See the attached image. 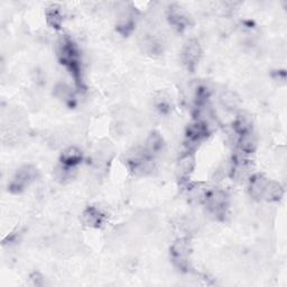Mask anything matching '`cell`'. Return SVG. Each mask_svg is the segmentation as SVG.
Segmentation results:
<instances>
[{
    "mask_svg": "<svg viewBox=\"0 0 287 287\" xmlns=\"http://www.w3.org/2000/svg\"><path fill=\"white\" fill-rule=\"evenodd\" d=\"M269 183V180L263 174H255L249 177V193L255 200H260L265 196L266 189Z\"/></svg>",
    "mask_w": 287,
    "mask_h": 287,
    "instance_id": "obj_5",
    "label": "cell"
},
{
    "mask_svg": "<svg viewBox=\"0 0 287 287\" xmlns=\"http://www.w3.org/2000/svg\"><path fill=\"white\" fill-rule=\"evenodd\" d=\"M221 102L227 109H236L239 104V98L235 92L227 91L221 95Z\"/></svg>",
    "mask_w": 287,
    "mask_h": 287,
    "instance_id": "obj_16",
    "label": "cell"
},
{
    "mask_svg": "<svg viewBox=\"0 0 287 287\" xmlns=\"http://www.w3.org/2000/svg\"><path fill=\"white\" fill-rule=\"evenodd\" d=\"M171 255L173 263L181 269H185L189 265L190 246L189 242L184 239H180L171 248Z\"/></svg>",
    "mask_w": 287,
    "mask_h": 287,
    "instance_id": "obj_4",
    "label": "cell"
},
{
    "mask_svg": "<svg viewBox=\"0 0 287 287\" xmlns=\"http://www.w3.org/2000/svg\"><path fill=\"white\" fill-rule=\"evenodd\" d=\"M36 177V169L30 165H26L20 167L16 172L15 176L10 183V190L15 193H18L23 191L26 187H28L29 183L33 182Z\"/></svg>",
    "mask_w": 287,
    "mask_h": 287,
    "instance_id": "obj_3",
    "label": "cell"
},
{
    "mask_svg": "<svg viewBox=\"0 0 287 287\" xmlns=\"http://www.w3.org/2000/svg\"><path fill=\"white\" fill-rule=\"evenodd\" d=\"M58 57L60 61L64 64L68 71L71 72L74 79L77 80V83L80 84V77H81V71H80V60H79V53L76 45L73 42L68 39V37H64L62 39L60 43H58Z\"/></svg>",
    "mask_w": 287,
    "mask_h": 287,
    "instance_id": "obj_1",
    "label": "cell"
},
{
    "mask_svg": "<svg viewBox=\"0 0 287 287\" xmlns=\"http://www.w3.org/2000/svg\"><path fill=\"white\" fill-rule=\"evenodd\" d=\"M168 18L169 22L177 28H184V26L188 23L187 15L183 12V9L180 6H176V5H174V6L169 8Z\"/></svg>",
    "mask_w": 287,
    "mask_h": 287,
    "instance_id": "obj_8",
    "label": "cell"
},
{
    "mask_svg": "<svg viewBox=\"0 0 287 287\" xmlns=\"http://www.w3.org/2000/svg\"><path fill=\"white\" fill-rule=\"evenodd\" d=\"M81 159H82V154L79 148L68 147L62 154L61 163L62 165L74 168V166L78 165V164L81 162Z\"/></svg>",
    "mask_w": 287,
    "mask_h": 287,
    "instance_id": "obj_7",
    "label": "cell"
},
{
    "mask_svg": "<svg viewBox=\"0 0 287 287\" xmlns=\"http://www.w3.org/2000/svg\"><path fill=\"white\" fill-rule=\"evenodd\" d=\"M194 168V158L191 155H185L180 159L177 165V172L182 178L188 177Z\"/></svg>",
    "mask_w": 287,
    "mask_h": 287,
    "instance_id": "obj_13",
    "label": "cell"
},
{
    "mask_svg": "<svg viewBox=\"0 0 287 287\" xmlns=\"http://www.w3.org/2000/svg\"><path fill=\"white\" fill-rule=\"evenodd\" d=\"M162 147H163V138L159 136L157 132H154V134L148 137V139L146 140L145 150H144V152H145L148 156L152 157L154 154L161 152Z\"/></svg>",
    "mask_w": 287,
    "mask_h": 287,
    "instance_id": "obj_11",
    "label": "cell"
},
{
    "mask_svg": "<svg viewBox=\"0 0 287 287\" xmlns=\"http://www.w3.org/2000/svg\"><path fill=\"white\" fill-rule=\"evenodd\" d=\"M239 146H240V150L246 154H250L256 150L257 140L252 130L239 136Z\"/></svg>",
    "mask_w": 287,
    "mask_h": 287,
    "instance_id": "obj_12",
    "label": "cell"
},
{
    "mask_svg": "<svg viewBox=\"0 0 287 287\" xmlns=\"http://www.w3.org/2000/svg\"><path fill=\"white\" fill-rule=\"evenodd\" d=\"M283 194L284 190L281 188V185L277 182H270L269 181L264 198H266L268 201H278L281 199Z\"/></svg>",
    "mask_w": 287,
    "mask_h": 287,
    "instance_id": "obj_15",
    "label": "cell"
},
{
    "mask_svg": "<svg viewBox=\"0 0 287 287\" xmlns=\"http://www.w3.org/2000/svg\"><path fill=\"white\" fill-rule=\"evenodd\" d=\"M46 20L49 25L54 28H60L62 24V14L60 7H57L56 5H52L51 7L47 8L46 10Z\"/></svg>",
    "mask_w": 287,
    "mask_h": 287,
    "instance_id": "obj_14",
    "label": "cell"
},
{
    "mask_svg": "<svg viewBox=\"0 0 287 287\" xmlns=\"http://www.w3.org/2000/svg\"><path fill=\"white\" fill-rule=\"evenodd\" d=\"M82 221L88 227H99L103 221V216L95 208H88L82 214Z\"/></svg>",
    "mask_w": 287,
    "mask_h": 287,
    "instance_id": "obj_9",
    "label": "cell"
},
{
    "mask_svg": "<svg viewBox=\"0 0 287 287\" xmlns=\"http://www.w3.org/2000/svg\"><path fill=\"white\" fill-rule=\"evenodd\" d=\"M135 25V18L134 14H132L129 9H126L124 13L119 16L118 20V29L122 34H128L134 28Z\"/></svg>",
    "mask_w": 287,
    "mask_h": 287,
    "instance_id": "obj_10",
    "label": "cell"
},
{
    "mask_svg": "<svg viewBox=\"0 0 287 287\" xmlns=\"http://www.w3.org/2000/svg\"><path fill=\"white\" fill-rule=\"evenodd\" d=\"M55 93L56 97L62 99L66 103L72 102L73 101V93L71 91V89L66 87L65 84H60V86H57L55 89Z\"/></svg>",
    "mask_w": 287,
    "mask_h": 287,
    "instance_id": "obj_17",
    "label": "cell"
},
{
    "mask_svg": "<svg viewBox=\"0 0 287 287\" xmlns=\"http://www.w3.org/2000/svg\"><path fill=\"white\" fill-rule=\"evenodd\" d=\"M203 203H205V205L208 206V209L212 214L222 216L227 209L228 196L226 192H223L221 190L209 191Z\"/></svg>",
    "mask_w": 287,
    "mask_h": 287,
    "instance_id": "obj_2",
    "label": "cell"
},
{
    "mask_svg": "<svg viewBox=\"0 0 287 287\" xmlns=\"http://www.w3.org/2000/svg\"><path fill=\"white\" fill-rule=\"evenodd\" d=\"M201 56V47L198 41L190 40L184 46L183 61L189 67H193Z\"/></svg>",
    "mask_w": 287,
    "mask_h": 287,
    "instance_id": "obj_6",
    "label": "cell"
}]
</instances>
